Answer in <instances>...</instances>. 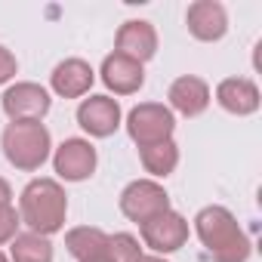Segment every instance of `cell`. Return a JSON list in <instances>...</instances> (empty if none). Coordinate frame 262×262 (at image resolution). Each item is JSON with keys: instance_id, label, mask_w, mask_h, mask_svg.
Instances as JSON below:
<instances>
[{"instance_id": "cell-1", "label": "cell", "mask_w": 262, "mask_h": 262, "mask_svg": "<svg viewBox=\"0 0 262 262\" xmlns=\"http://www.w3.org/2000/svg\"><path fill=\"white\" fill-rule=\"evenodd\" d=\"M194 234H198V241L204 244V250L210 253L213 262H247L250 259L253 244H250L247 231L237 225L234 213L219 207V204H210V207L198 210Z\"/></svg>"}, {"instance_id": "cell-2", "label": "cell", "mask_w": 262, "mask_h": 262, "mask_svg": "<svg viewBox=\"0 0 262 262\" xmlns=\"http://www.w3.org/2000/svg\"><path fill=\"white\" fill-rule=\"evenodd\" d=\"M65 216H68V194L56 179L40 176L22 188L19 219L22 225H28V231L50 237L65 228Z\"/></svg>"}, {"instance_id": "cell-3", "label": "cell", "mask_w": 262, "mask_h": 262, "mask_svg": "<svg viewBox=\"0 0 262 262\" xmlns=\"http://www.w3.org/2000/svg\"><path fill=\"white\" fill-rule=\"evenodd\" d=\"M0 148H4L10 167L22 173H34L50 161L53 136L40 120H10L4 136H0Z\"/></svg>"}, {"instance_id": "cell-4", "label": "cell", "mask_w": 262, "mask_h": 262, "mask_svg": "<svg viewBox=\"0 0 262 262\" xmlns=\"http://www.w3.org/2000/svg\"><path fill=\"white\" fill-rule=\"evenodd\" d=\"M173 129H176V117L161 102H139L126 114V133L139 148L173 139Z\"/></svg>"}, {"instance_id": "cell-5", "label": "cell", "mask_w": 262, "mask_h": 262, "mask_svg": "<svg viewBox=\"0 0 262 262\" xmlns=\"http://www.w3.org/2000/svg\"><path fill=\"white\" fill-rule=\"evenodd\" d=\"M164 210H170V194L155 179H133L120 191V213L136 225L148 222L151 216H158Z\"/></svg>"}, {"instance_id": "cell-6", "label": "cell", "mask_w": 262, "mask_h": 262, "mask_svg": "<svg viewBox=\"0 0 262 262\" xmlns=\"http://www.w3.org/2000/svg\"><path fill=\"white\" fill-rule=\"evenodd\" d=\"M139 231H142L145 247L155 250V256H167V253L182 250L188 244V234H191L188 231V219L182 213H176L173 207L158 213V216H151L148 222H142Z\"/></svg>"}, {"instance_id": "cell-7", "label": "cell", "mask_w": 262, "mask_h": 262, "mask_svg": "<svg viewBox=\"0 0 262 262\" xmlns=\"http://www.w3.org/2000/svg\"><path fill=\"white\" fill-rule=\"evenodd\" d=\"M0 105H4L10 120H43L53 99H50L47 86H40L34 80H19V83L7 86Z\"/></svg>"}, {"instance_id": "cell-8", "label": "cell", "mask_w": 262, "mask_h": 262, "mask_svg": "<svg viewBox=\"0 0 262 262\" xmlns=\"http://www.w3.org/2000/svg\"><path fill=\"white\" fill-rule=\"evenodd\" d=\"M96 164H99V155L93 148L90 139H65L56 151H53V170L59 179L65 182H83L96 173Z\"/></svg>"}, {"instance_id": "cell-9", "label": "cell", "mask_w": 262, "mask_h": 262, "mask_svg": "<svg viewBox=\"0 0 262 262\" xmlns=\"http://www.w3.org/2000/svg\"><path fill=\"white\" fill-rule=\"evenodd\" d=\"M123 114H120V105L117 99L111 96H90L77 105V123L83 133H90L93 139H108L117 133Z\"/></svg>"}, {"instance_id": "cell-10", "label": "cell", "mask_w": 262, "mask_h": 262, "mask_svg": "<svg viewBox=\"0 0 262 262\" xmlns=\"http://www.w3.org/2000/svg\"><path fill=\"white\" fill-rule=\"evenodd\" d=\"M114 53L145 65L148 59L158 56V28L151 22H145V19L123 22L117 28V37H114Z\"/></svg>"}, {"instance_id": "cell-11", "label": "cell", "mask_w": 262, "mask_h": 262, "mask_svg": "<svg viewBox=\"0 0 262 262\" xmlns=\"http://www.w3.org/2000/svg\"><path fill=\"white\" fill-rule=\"evenodd\" d=\"M188 34L204 43H216L228 34V13L219 0H194L185 13Z\"/></svg>"}, {"instance_id": "cell-12", "label": "cell", "mask_w": 262, "mask_h": 262, "mask_svg": "<svg viewBox=\"0 0 262 262\" xmlns=\"http://www.w3.org/2000/svg\"><path fill=\"white\" fill-rule=\"evenodd\" d=\"M167 99H170V111H179L182 117H198L210 108L213 102V93L207 86L204 77L198 74H182L170 83L167 90Z\"/></svg>"}, {"instance_id": "cell-13", "label": "cell", "mask_w": 262, "mask_h": 262, "mask_svg": "<svg viewBox=\"0 0 262 262\" xmlns=\"http://www.w3.org/2000/svg\"><path fill=\"white\" fill-rule=\"evenodd\" d=\"M102 83L114 93V96H133L142 90L145 83V68L133 59H126L120 53H108L102 59Z\"/></svg>"}, {"instance_id": "cell-14", "label": "cell", "mask_w": 262, "mask_h": 262, "mask_svg": "<svg viewBox=\"0 0 262 262\" xmlns=\"http://www.w3.org/2000/svg\"><path fill=\"white\" fill-rule=\"evenodd\" d=\"M93 83H96V71L83 59H65L50 74V86L62 99H80L93 90Z\"/></svg>"}, {"instance_id": "cell-15", "label": "cell", "mask_w": 262, "mask_h": 262, "mask_svg": "<svg viewBox=\"0 0 262 262\" xmlns=\"http://www.w3.org/2000/svg\"><path fill=\"white\" fill-rule=\"evenodd\" d=\"M216 102H219V108H225L228 114L247 117V114H256V111H259L262 96H259V86H256L250 77H225V80H219V86H216Z\"/></svg>"}, {"instance_id": "cell-16", "label": "cell", "mask_w": 262, "mask_h": 262, "mask_svg": "<svg viewBox=\"0 0 262 262\" xmlns=\"http://www.w3.org/2000/svg\"><path fill=\"white\" fill-rule=\"evenodd\" d=\"M65 250L77 259H96V256H108V234L96 225H77L71 231H65Z\"/></svg>"}, {"instance_id": "cell-17", "label": "cell", "mask_w": 262, "mask_h": 262, "mask_svg": "<svg viewBox=\"0 0 262 262\" xmlns=\"http://www.w3.org/2000/svg\"><path fill=\"white\" fill-rule=\"evenodd\" d=\"M139 158H142L145 173H151L158 182V179H167L179 167V145L173 139L158 142V145H145V148H139Z\"/></svg>"}, {"instance_id": "cell-18", "label": "cell", "mask_w": 262, "mask_h": 262, "mask_svg": "<svg viewBox=\"0 0 262 262\" xmlns=\"http://www.w3.org/2000/svg\"><path fill=\"white\" fill-rule=\"evenodd\" d=\"M10 262H53V241L34 231L16 234L10 241Z\"/></svg>"}, {"instance_id": "cell-19", "label": "cell", "mask_w": 262, "mask_h": 262, "mask_svg": "<svg viewBox=\"0 0 262 262\" xmlns=\"http://www.w3.org/2000/svg\"><path fill=\"white\" fill-rule=\"evenodd\" d=\"M108 256L114 262H136L142 256V247H139V237L129 234V231H117V234H108Z\"/></svg>"}, {"instance_id": "cell-20", "label": "cell", "mask_w": 262, "mask_h": 262, "mask_svg": "<svg viewBox=\"0 0 262 262\" xmlns=\"http://www.w3.org/2000/svg\"><path fill=\"white\" fill-rule=\"evenodd\" d=\"M19 225H22V219H19V210L13 204L0 207V244H10L19 234Z\"/></svg>"}, {"instance_id": "cell-21", "label": "cell", "mask_w": 262, "mask_h": 262, "mask_svg": "<svg viewBox=\"0 0 262 262\" xmlns=\"http://www.w3.org/2000/svg\"><path fill=\"white\" fill-rule=\"evenodd\" d=\"M16 74H19V62H16V56H13L7 47H0V83H10Z\"/></svg>"}, {"instance_id": "cell-22", "label": "cell", "mask_w": 262, "mask_h": 262, "mask_svg": "<svg viewBox=\"0 0 262 262\" xmlns=\"http://www.w3.org/2000/svg\"><path fill=\"white\" fill-rule=\"evenodd\" d=\"M4 204H13V188H10V182L0 176V207Z\"/></svg>"}, {"instance_id": "cell-23", "label": "cell", "mask_w": 262, "mask_h": 262, "mask_svg": "<svg viewBox=\"0 0 262 262\" xmlns=\"http://www.w3.org/2000/svg\"><path fill=\"white\" fill-rule=\"evenodd\" d=\"M136 262H167V259H164V256H155V253H151V256H145V253H142Z\"/></svg>"}, {"instance_id": "cell-24", "label": "cell", "mask_w": 262, "mask_h": 262, "mask_svg": "<svg viewBox=\"0 0 262 262\" xmlns=\"http://www.w3.org/2000/svg\"><path fill=\"white\" fill-rule=\"evenodd\" d=\"M86 262H114L111 256H96V259H86Z\"/></svg>"}, {"instance_id": "cell-25", "label": "cell", "mask_w": 262, "mask_h": 262, "mask_svg": "<svg viewBox=\"0 0 262 262\" xmlns=\"http://www.w3.org/2000/svg\"><path fill=\"white\" fill-rule=\"evenodd\" d=\"M0 262H10V256H7V253H0Z\"/></svg>"}]
</instances>
